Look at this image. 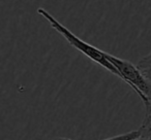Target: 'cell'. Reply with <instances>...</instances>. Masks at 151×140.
Masks as SVG:
<instances>
[{
	"mask_svg": "<svg viewBox=\"0 0 151 140\" xmlns=\"http://www.w3.org/2000/svg\"><path fill=\"white\" fill-rule=\"evenodd\" d=\"M37 14L40 16H42L44 19H46L49 22L53 29H55L59 34L63 36L65 39L68 41V43L71 46H73L75 48H77L78 50H80L81 53L85 55L86 57H88L90 60H92L93 62L97 63L101 66H103L105 69H107L108 71H110L111 73H113L114 75L118 76L122 80V76L120 74V72L118 71V69L108 60V58L106 57V54L104 50H99L95 46L91 45V44L87 43V42L83 41L82 39L78 37L77 35L73 33L70 30L67 29L65 26H63L60 22H58L49 11H47L45 9H37Z\"/></svg>",
	"mask_w": 151,
	"mask_h": 140,
	"instance_id": "6da1fadb",
	"label": "cell"
},
{
	"mask_svg": "<svg viewBox=\"0 0 151 140\" xmlns=\"http://www.w3.org/2000/svg\"><path fill=\"white\" fill-rule=\"evenodd\" d=\"M105 54L108 60L118 69L122 76V80L136 92L145 105L148 104L149 99L151 98V82L143 75L138 66L106 52Z\"/></svg>",
	"mask_w": 151,
	"mask_h": 140,
	"instance_id": "7a4b0ae2",
	"label": "cell"
},
{
	"mask_svg": "<svg viewBox=\"0 0 151 140\" xmlns=\"http://www.w3.org/2000/svg\"><path fill=\"white\" fill-rule=\"evenodd\" d=\"M145 106H146V114L139 129V132H140V137L151 139V98L149 99L148 104Z\"/></svg>",
	"mask_w": 151,
	"mask_h": 140,
	"instance_id": "3957f363",
	"label": "cell"
},
{
	"mask_svg": "<svg viewBox=\"0 0 151 140\" xmlns=\"http://www.w3.org/2000/svg\"><path fill=\"white\" fill-rule=\"evenodd\" d=\"M137 66L143 73V75L151 82V52L147 56L141 58Z\"/></svg>",
	"mask_w": 151,
	"mask_h": 140,
	"instance_id": "277c9868",
	"label": "cell"
},
{
	"mask_svg": "<svg viewBox=\"0 0 151 140\" xmlns=\"http://www.w3.org/2000/svg\"><path fill=\"white\" fill-rule=\"evenodd\" d=\"M137 138H140V132L138 131H132V132H128L126 134H123V135H118V136H114V137L111 138H107V139H103V140H134L137 139ZM53 140H71L68 139V138H55Z\"/></svg>",
	"mask_w": 151,
	"mask_h": 140,
	"instance_id": "5b68a950",
	"label": "cell"
}]
</instances>
